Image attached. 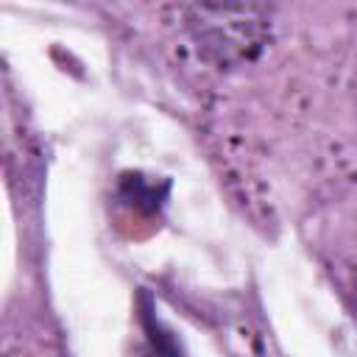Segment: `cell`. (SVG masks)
I'll list each match as a JSON object with an SVG mask.
<instances>
[{"mask_svg":"<svg viewBox=\"0 0 357 357\" xmlns=\"http://www.w3.org/2000/svg\"><path fill=\"white\" fill-rule=\"evenodd\" d=\"M195 20L190 28L195 31V39L209 50L218 61H243L251 59L262 42H265V22L268 11L265 8H190Z\"/></svg>","mask_w":357,"mask_h":357,"instance_id":"6da1fadb","label":"cell"}]
</instances>
